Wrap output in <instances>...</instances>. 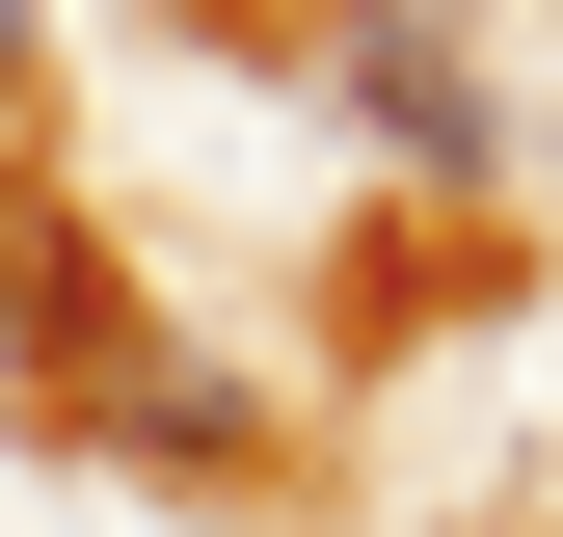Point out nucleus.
Masks as SVG:
<instances>
[{"label": "nucleus", "mask_w": 563, "mask_h": 537, "mask_svg": "<svg viewBox=\"0 0 563 537\" xmlns=\"http://www.w3.org/2000/svg\"><path fill=\"white\" fill-rule=\"evenodd\" d=\"M322 28H456V0H322Z\"/></svg>", "instance_id": "3"}, {"label": "nucleus", "mask_w": 563, "mask_h": 537, "mask_svg": "<svg viewBox=\"0 0 563 537\" xmlns=\"http://www.w3.org/2000/svg\"><path fill=\"white\" fill-rule=\"evenodd\" d=\"M349 134H376L402 188H510V81H483V28H322Z\"/></svg>", "instance_id": "1"}, {"label": "nucleus", "mask_w": 563, "mask_h": 537, "mask_svg": "<svg viewBox=\"0 0 563 537\" xmlns=\"http://www.w3.org/2000/svg\"><path fill=\"white\" fill-rule=\"evenodd\" d=\"M27 81H54V0H0V108H27Z\"/></svg>", "instance_id": "2"}]
</instances>
